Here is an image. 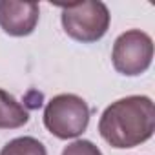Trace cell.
I'll return each instance as SVG.
<instances>
[{
	"instance_id": "cell-7",
	"label": "cell",
	"mask_w": 155,
	"mask_h": 155,
	"mask_svg": "<svg viewBox=\"0 0 155 155\" xmlns=\"http://www.w3.org/2000/svg\"><path fill=\"white\" fill-rule=\"evenodd\" d=\"M0 155H48V151L35 137H17L0 150Z\"/></svg>"
},
{
	"instance_id": "cell-8",
	"label": "cell",
	"mask_w": 155,
	"mask_h": 155,
	"mask_svg": "<svg viewBox=\"0 0 155 155\" xmlns=\"http://www.w3.org/2000/svg\"><path fill=\"white\" fill-rule=\"evenodd\" d=\"M62 155H102V151L91 142V140H73L71 144H68L62 150Z\"/></svg>"
},
{
	"instance_id": "cell-2",
	"label": "cell",
	"mask_w": 155,
	"mask_h": 155,
	"mask_svg": "<svg viewBox=\"0 0 155 155\" xmlns=\"http://www.w3.org/2000/svg\"><path fill=\"white\" fill-rule=\"evenodd\" d=\"M90 124V108L86 101L73 93L53 97L44 108V126L57 139H75Z\"/></svg>"
},
{
	"instance_id": "cell-3",
	"label": "cell",
	"mask_w": 155,
	"mask_h": 155,
	"mask_svg": "<svg viewBox=\"0 0 155 155\" xmlns=\"http://www.w3.org/2000/svg\"><path fill=\"white\" fill-rule=\"evenodd\" d=\"M62 28L68 37L77 42L91 44L101 40L108 28L111 15L104 2H79L62 6Z\"/></svg>"
},
{
	"instance_id": "cell-1",
	"label": "cell",
	"mask_w": 155,
	"mask_h": 155,
	"mask_svg": "<svg viewBox=\"0 0 155 155\" xmlns=\"http://www.w3.org/2000/svg\"><path fill=\"white\" fill-rule=\"evenodd\" d=\"M155 130V108L146 95H130L110 104L99 120L101 137L117 150L140 146Z\"/></svg>"
},
{
	"instance_id": "cell-5",
	"label": "cell",
	"mask_w": 155,
	"mask_h": 155,
	"mask_svg": "<svg viewBox=\"0 0 155 155\" xmlns=\"http://www.w3.org/2000/svg\"><path fill=\"white\" fill-rule=\"evenodd\" d=\"M38 4L0 0V28L11 37H28L38 24Z\"/></svg>"
},
{
	"instance_id": "cell-4",
	"label": "cell",
	"mask_w": 155,
	"mask_h": 155,
	"mask_svg": "<svg viewBox=\"0 0 155 155\" xmlns=\"http://www.w3.org/2000/svg\"><path fill=\"white\" fill-rule=\"evenodd\" d=\"M153 58V40L140 29H130L117 37L111 51L113 68L126 77L142 75Z\"/></svg>"
},
{
	"instance_id": "cell-6",
	"label": "cell",
	"mask_w": 155,
	"mask_h": 155,
	"mask_svg": "<svg viewBox=\"0 0 155 155\" xmlns=\"http://www.w3.org/2000/svg\"><path fill=\"white\" fill-rule=\"evenodd\" d=\"M28 110L8 91L0 90V130H17L28 124Z\"/></svg>"
}]
</instances>
